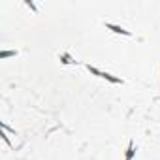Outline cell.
Returning <instances> with one entry per match:
<instances>
[{
    "label": "cell",
    "mask_w": 160,
    "mask_h": 160,
    "mask_svg": "<svg viewBox=\"0 0 160 160\" xmlns=\"http://www.w3.org/2000/svg\"><path fill=\"white\" fill-rule=\"evenodd\" d=\"M89 72H92V73H96L98 77H104V79H109L111 83H121V79L119 77H113V75H109V73H106V72H100V70H96V68H92V66H89Z\"/></svg>",
    "instance_id": "1"
},
{
    "label": "cell",
    "mask_w": 160,
    "mask_h": 160,
    "mask_svg": "<svg viewBox=\"0 0 160 160\" xmlns=\"http://www.w3.org/2000/svg\"><path fill=\"white\" fill-rule=\"evenodd\" d=\"M15 55V51H2V53H0V57H2V58H8V57H13Z\"/></svg>",
    "instance_id": "4"
},
{
    "label": "cell",
    "mask_w": 160,
    "mask_h": 160,
    "mask_svg": "<svg viewBox=\"0 0 160 160\" xmlns=\"http://www.w3.org/2000/svg\"><path fill=\"white\" fill-rule=\"evenodd\" d=\"M108 28H111L113 32H117V34H124V36H130V32L128 30H124V28H121V27H117V25H111V23H108L106 25Z\"/></svg>",
    "instance_id": "2"
},
{
    "label": "cell",
    "mask_w": 160,
    "mask_h": 160,
    "mask_svg": "<svg viewBox=\"0 0 160 160\" xmlns=\"http://www.w3.org/2000/svg\"><path fill=\"white\" fill-rule=\"evenodd\" d=\"M134 143H128V149H126V156H124V160H132L134 158Z\"/></svg>",
    "instance_id": "3"
},
{
    "label": "cell",
    "mask_w": 160,
    "mask_h": 160,
    "mask_svg": "<svg viewBox=\"0 0 160 160\" xmlns=\"http://www.w3.org/2000/svg\"><path fill=\"white\" fill-rule=\"evenodd\" d=\"M62 62H64V64H68V62H72V60H70V55H62Z\"/></svg>",
    "instance_id": "5"
}]
</instances>
